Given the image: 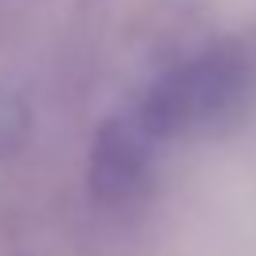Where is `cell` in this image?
<instances>
[{
    "label": "cell",
    "mask_w": 256,
    "mask_h": 256,
    "mask_svg": "<svg viewBox=\"0 0 256 256\" xmlns=\"http://www.w3.org/2000/svg\"><path fill=\"white\" fill-rule=\"evenodd\" d=\"M248 87V68L234 49H208L192 60L174 64L144 90L124 113L140 136L158 151L162 144L196 136L238 110Z\"/></svg>",
    "instance_id": "obj_1"
},
{
    "label": "cell",
    "mask_w": 256,
    "mask_h": 256,
    "mask_svg": "<svg viewBox=\"0 0 256 256\" xmlns=\"http://www.w3.org/2000/svg\"><path fill=\"white\" fill-rule=\"evenodd\" d=\"M151 166H154V147L132 128V120L128 117L106 120L90 144V162H87L90 196L106 208L140 200L151 184Z\"/></svg>",
    "instance_id": "obj_2"
},
{
    "label": "cell",
    "mask_w": 256,
    "mask_h": 256,
    "mask_svg": "<svg viewBox=\"0 0 256 256\" xmlns=\"http://www.w3.org/2000/svg\"><path fill=\"white\" fill-rule=\"evenodd\" d=\"M26 128H30L26 102L12 90H0V166L19 151V144L26 140Z\"/></svg>",
    "instance_id": "obj_3"
}]
</instances>
